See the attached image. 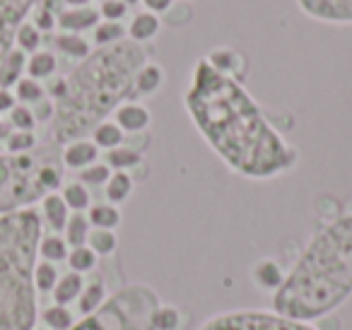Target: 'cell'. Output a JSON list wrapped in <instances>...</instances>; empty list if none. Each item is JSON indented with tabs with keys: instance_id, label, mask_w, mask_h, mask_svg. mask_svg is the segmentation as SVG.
I'll list each match as a JSON object with an SVG mask.
<instances>
[{
	"instance_id": "obj_43",
	"label": "cell",
	"mask_w": 352,
	"mask_h": 330,
	"mask_svg": "<svg viewBox=\"0 0 352 330\" xmlns=\"http://www.w3.org/2000/svg\"><path fill=\"white\" fill-rule=\"evenodd\" d=\"M30 109H32V113H34L36 123H51V118H54V111H56L54 102H51L49 97H44L41 102H36L34 107H30Z\"/></svg>"
},
{
	"instance_id": "obj_1",
	"label": "cell",
	"mask_w": 352,
	"mask_h": 330,
	"mask_svg": "<svg viewBox=\"0 0 352 330\" xmlns=\"http://www.w3.org/2000/svg\"><path fill=\"white\" fill-rule=\"evenodd\" d=\"M184 109L220 162L249 181H273L299 164V150L283 135L244 82L198 58L184 92Z\"/></svg>"
},
{
	"instance_id": "obj_45",
	"label": "cell",
	"mask_w": 352,
	"mask_h": 330,
	"mask_svg": "<svg viewBox=\"0 0 352 330\" xmlns=\"http://www.w3.org/2000/svg\"><path fill=\"white\" fill-rule=\"evenodd\" d=\"M142 6H145L147 12H155V15H164L166 10H169L171 6H174L176 0H140Z\"/></svg>"
},
{
	"instance_id": "obj_30",
	"label": "cell",
	"mask_w": 352,
	"mask_h": 330,
	"mask_svg": "<svg viewBox=\"0 0 352 330\" xmlns=\"http://www.w3.org/2000/svg\"><path fill=\"white\" fill-rule=\"evenodd\" d=\"M92 232V224H89L87 214L85 212H73L68 217V224L63 229V239L70 248H78V246H85L87 243V236Z\"/></svg>"
},
{
	"instance_id": "obj_6",
	"label": "cell",
	"mask_w": 352,
	"mask_h": 330,
	"mask_svg": "<svg viewBox=\"0 0 352 330\" xmlns=\"http://www.w3.org/2000/svg\"><path fill=\"white\" fill-rule=\"evenodd\" d=\"M162 299L145 282L123 285L107 296L94 314L75 320L70 330H155V314Z\"/></svg>"
},
{
	"instance_id": "obj_21",
	"label": "cell",
	"mask_w": 352,
	"mask_h": 330,
	"mask_svg": "<svg viewBox=\"0 0 352 330\" xmlns=\"http://www.w3.org/2000/svg\"><path fill=\"white\" fill-rule=\"evenodd\" d=\"M54 51H58L60 56L80 63V60H85L92 54V44L82 34H63V32H58L54 36Z\"/></svg>"
},
{
	"instance_id": "obj_39",
	"label": "cell",
	"mask_w": 352,
	"mask_h": 330,
	"mask_svg": "<svg viewBox=\"0 0 352 330\" xmlns=\"http://www.w3.org/2000/svg\"><path fill=\"white\" fill-rule=\"evenodd\" d=\"M6 123L10 131H36V126H39L34 113H32V109L25 107V104H17V107L8 113Z\"/></svg>"
},
{
	"instance_id": "obj_38",
	"label": "cell",
	"mask_w": 352,
	"mask_h": 330,
	"mask_svg": "<svg viewBox=\"0 0 352 330\" xmlns=\"http://www.w3.org/2000/svg\"><path fill=\"white\" fill-rule=\"evenodd\" d=\"M184 323L182 309L174 304H160L155 314V330H179Z\"/></svg>"
},
{
	"instance_id": "obj_29",
	"label": "cell",
	"mask_w": 352,
	"mask_h": 330,
	"mask_svg": "<svg viewBox=\"0 0 352 330\" xmlns=\"http://www.w3.org/2000/svg\"><path fill=\"white\" fill-rule=\"evenodd\" d=\"M70 246L65 243L63 234H44L39 241V261H49V263H63L68 261Z\"/></svg>"
},
{
	"instance_id": "obj_2",
	"label": "cell",
	"mask_w": 352,
	"mask_h": 330,
	"mask_svg": "<svg viewBox=\"0 0 352 330\" xmlns=\"http://www.w3.org/2000/svg\"><path fill=\"white\" fill-rule=\"evenodd\" d=\"M147 60L150 54L145 46L123 39L113 46L92 49L87 58L75 63L63 78V94L54 102L56 111L49 123L51 142L63 147L89 138L123 102H135L133 82Z\"/></svg>"
},
{
	"instance_id": "obj_12",
	"label": "cell",
	"mask_w": 352,
	"mask_h": 330,
	"mask_svg": "<svg viewBox=\"0 0 352 330\" xmlns=\"http://www.w3.org/2000/svg\"><path fill=\"white\" fill-rule=\"evenodd\" d=\"M99 155H102V150H99L89 138H80V140H73V142H68V145L60 147L63 169L78 171V174L82 169H87V166H92L94 162H99Z\"/></svg>"
},
{
	"instance_id": "obj_33",
	"label": "cell",
	"mask_w": 352,
	"mask_h": 330,
	"mask_svg": "<svg viewBox=\"0 0 352 330\" xmlns=\"http://www.w3.org/2000/svg\"><path fill=\"white\" fill-rule=\"evenodd\" d=\"M87 246L97 253V258H109L118 251V236L109 229H92L87 236Z\"/></svg>"
},
{
	"instance_id": "obj_18",
	"label": "cell",
	"mask_w": 352,
	"mask_h": 330,
	"mask_svg": "<svg viewBox=\"0 0 352 330\" xmlns=\"http://www.w3.org/2000/svg\"><path fill=\"white\" fill-rule=\"evenodd\" d=\"M27 75V54L20 49H10L0 58V87L12 89Z\"/></svg>"
},
{
	"instance_id": "obj_17",
	"label": "cell",
	"mask_w": 352,
	"mask_h": 330,
	"mask_svg": "<svg viewBox=\"0 0 352 330\" xmlns=\"http://www.w3.org/2000/svg\"><path fill=\"white\" fill-rule=\"evenodd\" d=\"M162 32V20L160 15H155V12H147V10H140L135 12V15L131 17V22H128L126 27V36L131 41H135V44L145 46L147 41L157 39V34Z\"/></svg>"
},
{
	"instance_id": "obj_23",
	"label": "cell",
	"mask_w": 352,
	"mask_h": 330,
	"mask_svg": "<svg viewBox=\"0 0 352 330\" xmlns=\"http://www.w3.org/2000/svg\"><path fill=\"white\" fill-rule=\"evenodd\" d=\"M56 70H58V58H56L54 51L39 49L36 54L27 56V78L46 82V80L54 78Z\"/></svg>"
},
{
	"instance_id": "obj_13",
	"label": "cell",
	"mask_w": 352,
	"mask_h": 330,
	"mask_svg": "<svg viewBox=\"0 0 352 330\" xmlns=\"http://www.w3.org/2000/svg\"><path fill=\"white\" fill-rule=\"evenodd\" d=\"M99 22H102V17H99L97 8H65L56 20V30L63 34H82L87 30H94Z\"/></svg>"
},
{
	"instance_id": "obj_22",
	"label": "cell",
	"mask_w": 352,
	"mask_h": 330,
	"mask_svg": "<svg viewBox=\"0 0 352 330\" xmlns=\"http://www.w3.org/2000/svg\"><path fill=\"white\" fill-rule=\"evenodd\" d=\"M82 287H85V277L78 275V272H73V270H68V272H63V275L58 277L54 292H51V299H54V304L70 306V304H75V301H78Z\"/></svg>"
},
{
	"instance_id": "obj_10",
	"label": "cell",
	"mask_w": 352,
	"mask_h": 330,
	"mask_svg": "<svg viewBox=\"0 0 352 330\" xmlns=\"http://www.w3.org/2000/svg\"><path fill=\"white\" fill-rule=\"evenodd\" d=\"M203 58H206L217 73L227 75V78H232V80H239V82H244L246 75H249V63H246L244 54L232 49V46H215V49L208 56H203Z\"/></svg>"
},
{
	"instance_id": "obj_8",
	"label": "cell",
	"mask_w": 352,
	"mask_h": 330,
	"mask_svg": "<svg viewBox=\"0 0 352 330\" xmlns=\"http://www.w3.org/2000/svg\"><path fill=\"white\" fill-rule=\"evenodd\" d=\"M41 0H0V58L15 49L17 30L30 20Z\"/></svg>"
},
{
	"instance_id": "obj_27",
	"label": "cell",
	"mask_w": 352,
	"mask_h": 330,
	"mask_svg": "<svg viewBox=\"0 0 352 330\" xmlns=\"http://www.w3.org/2000/svg\"><path fill=\"white\" fill-rule=\"evenodd\" d=\"M39 320H41V328L46 330H70L78 318L70 311V306L51 304L44 311H39Z\"/></svg>"
},
{
	"instance_id": "obj_28",
	"label": "cell",
	"mask_w": 352,
	"mask_h": 330,
	"mask_svg": "<svg viewBox=\"0 0 352 330\" xmlns=\"http://www.w3.org/2000/svg\"><path fill=\"white\" fill-rule=\"evenodd\" d=\"M89 140H92L99 150L109 152V150H116V147H121L123 142H126V133H123L121 128L109 118V121L99 123V126L94 128L92 135H89Z\"/></svg>"
},
{
	"instance_id": "obj_34",
	"label": "cell",
	"mask_w": 352,
	"mask_h": 330,
	"mask_svg": "<svg viewBox=\"0 0 352 330\" xmlns=\"http://www.w3.org/2000/svg\"><path fill=\"white\" fill-rule=\"evenodd\" d=\"M12 92H15V99L17 104H25V107H34L36 102H41V99L46 97V87L44 82H39V80H32V78H22L20 82L12 87Z\"/></svg>"
},
{
	"instance_id": "obj_48",
	"label": "cell",
	"mask_w": 352,
	"mask_h": 330,
	"mask_svg": "<svg viewBox=\"0 0 352 330\" xmlns=\"http://www.w3.org/2000/svg\"><path fill=\"white\" fill-rule=\"evenodd\" d=\"M123 3H126V6H128V8H135V6H138V3H140V0H123Z\"/></svg>"
},
{
	"instance_id": "obj_25",
	"label": "cell",
	"mask_w": 352,
	"mask_h": 330,
	"mask_svg": "<svg viewBox=\"0 0 352 330\" xmlns=\"http://www.w3.org/2000/svg\"><path fill=\"white\" fill-rule=\"evenodd\" d=\"M142 162H145V157H142L140 152L131 150L128 145H121V147H116V150L104 152V164H107L111 171H128V174H131V171L135 169V166H140Z\"/></svg>"
},
{
	"instance_id": "obj_26",
	"label": "cell",
	"mask_w": 352,
	"mask_h": 330,
	"mask_svg": "<svg viewBox=\"0 0 352 330\" xmlns=\"http://www.w3.org/2000/svg\"><path fill=\"white\" fill-rule=\"evenodd\" d=\"M60 198L65 200L70 212H87L89 205H92V193L85 184L80 181H68V184L60 186Z\"/></svg>"
},
{
	"instance_id": "obj_16",
	"label": "cell",
	"mask_w": 352,
	"mask_h": 330,
	"mask_svg": "<svg viewBox=\"0 0 352 330\" xmlns=\"http://www.w3.org/2000/svg\"><path fill=\"white\" fill-rule=\"evenodd\" d=\"M285 272L283 265L273 258H261L251 265V282L254 287H258L261 292H268V294H275L280 289V285L285 282Z\"/></svg>"
},
{
	"instance_id": "obj_32",
	"label": "cell",
	"mask_w": 352,
	"mask_h": 330,
	"mask_svg": "<svg viewBox=\"0 0 352 330\" xmlns=\"http://www.w3.org/2000/svg\"><path fill=\"white\" fill-rule=\"evenodd\" d=\"M68 267L73 272H78V275H89V272H94L97 270V263H99V258H97V253L92 251V248L85 243V246H78V248H70V253H68Z\"/></svg>"
},
{
	"instance_id": "obj_42",
	"label": "cell",
	"mask_w": 352,
	"mask_h": 330,
	"mask_svg": "<svg viewBox=\"0 0 352 330\" xmlns=\"http://www.w3.org/2000/svg\"><path fill=\"white\" fill-rule=\"evenodd\" d=\"M56 20H58V17H56L54 12L46 10V8L41 6V3L34 8V12L30 15V22L36 27V30L41 32V34H44V32H54L56 30Z\"/></svg>"
},
{
	"instance_id": "obj_11",
	"label": "cell",
	"mask_w": 352,
	"mask_h": 330,
	"mask_svg": "<svg viewBox=\"0 0 352 330\" xmlns=\"http://www.w3.org/2000/svg\"><path fill=\"white\" fill-rule=\"evenodd\" d=\"M111 121L116 123L126 135H135V133L150 131L152 113L142 102H123L121 107L111 113Z\"/></svg>"
},
{
	"instance_id": "obj_19",
	"label": "cell",
	"mask_w": 352,
	"mask_h": 330,
	"mask_svg": "<svg viewBox=\"0 0 352 330\" xmlns=\"http://www.w3.org/2000/svg\"><path fill=\"white\" fill-rule=\"evenodd\" d=\"M107 296H109L107 282H104L102 277L94 275L92 280H85L82 292H80L78 301H75V306H78V314H82V316L94 314V311H97L99 306L107 301Z\"/></svg>"
},
{
	"instance_id": "obj_9",
	"label": "cell",
	"mask_w": 352,
	"mask_h": 330,
	"mask_svg": "<svg viewBox=\"0 0 352 330\" xmlns=\"http://www.w3.org/2000/svg\"><path fill=\"white\" fill-rule=\"evenodd\" d=\"M294 3L314 22L336 27L352 25V0H294Z\"/></svg>"
},
{
	"instance_id": "obj_5",
	"label": "cell",
	"mask_w": 352,
	"mask_h": 330,
	"mask_svg": "<svg viewBox=\"0 0 352 330\" xmlns=\"http://www.w3.org/2000/svg\"><path fill=\"white\" fill-rule=\"evenodd\" d=\"M60 147L49 142L27 155L0 152V214L34 208L63 186Z\"/></svg>"
},
{
	"instance_id": "obj_40",
	"label": "cell",
	"mask_w": 352,
	"mask_h": 330,
	"mask_svg": "<svg viewBox=\"0 0 352 330\" xmlns=\"http://www.w3.org/2000/svg\"><path fill=\"white\" fill-rule=\"evenodd\" d=\"M113 171L109 169L107 164H104V162H94L92 166H87V169H82L78 174V181L80 184H85L89 188V186H102L104 188V184H107L109 181V176H111Z\"/></svg>"
},
{
	"instance_id": "obj_50",
	"label": "cell",
	"mask_w": 352,
	"mask_h": 330,
	"mask_svg": "<svg viewBox=\"0 0 352 330\" xmlns=\"http://www.w3.org/2000/svg\"><path fill=\"white\" fill-rule=\"evenodd\" d=\"M94 3H104V0H94Z\"/></svg>"
},
{
	"instance_id": "obj_4",
	"label": "cell",
	"mask_w": 352,
	"mask_h": 330,
	"mask_svg": "<svg viewBox=\"0 0 352 330\" xmlns=\"http://www.w3.org/2000/svg\"><path fill=\"white\" fill-rule=\"evenodd\" d=\"M41 236L36 208L0 214V330H34L39 323L34 270Z\"/></svg>"
},
{
	"instance_id": "obj_7",
	"label": "cell",
	"mask_w": 352,
	"mask_h": 330,
	"mask_svg": "<svg viewBox=\"0 0 352 330\" xmlns=\"http://www.w3.org/2000/svg\"><path fill=\"white\" fill-rule=\"evenodd\" d=\"M198 330H321L316 323L289 318L273 309H232L215 314Z\"/></svg>"
},
{
	"instance_id": "obj_41",
	"label": "cell",
	"mask_w": 352,
	"mask_h": 330,
	"mask_svg": "<svg viewBox=\"0 0 352 330\" xmlns=\"http://www.w3.org/2000/svg\"><path fill=\"white\" fill-rule=\"evenodd\" d=\"M97 10L104 22H123L128 17V12H131V8L123 0H104V3H99Z\"/></svg>"
},
{
	"instance_id": "obj_44",
	"label": "cell",
	"mask_w": 352,
	"mask_h": 330,
	"mask_svg": "<svg viewBox=\"0 0 352 330\" xmlns=\"http://www.w3.org/2000/svg\"><path fill=\"white\" fill-rule=\"evenodd\" d=\"M15 107H17L15 92H12V89H3V87H0V118L8 116V113H10Z\"/></svg>"
},
{
	"instance_id": "obj_51",
	"label": "cell",
	"mask_w": 352,
	"mask_h": 330,
	"mask_svg": "<svg viewBox=\"0 0 352 330\" xmlns=\"http://www.w3.org/2000/svg\"><path fill=\"white\" fill-rule=\"evenodd\" d=\"M182 3H188V0H182Z\"/></svg>"
},
{
	"instance_id": "obj_47",
	"label": "cell",
	"mask_w": 352,
	"mask_h": 330,
	"mask_svg": "<svg viewBox=\"0 0 352 330\" xmlns=\"http://www.w3.org/2000/svg\"><path fill=\"white\" fill-rule=\"evenodd\" d=\"M8 131H10V128H8V123H6V118H0V142L6 140V135H8Z\"/></svg>"
},
{
	"instance_id": "obj_37",
	"label": "cell",
	"mask_w": 352,
	"mask_h": 330,
	"mask_svg": "<svg viewBox=\"0 0 352 330\" xmlns=\"http://www.w3.org/2000/svg\"><path fill=\"white\" fill-rule=\"evenodd\" d=\"M60 272H58V265L56 263H49V261H39L36 263V270H34V285H36V292L39 294H51L58 282Z\"/></svg>"
},
{
	"instance_id": "obj_49",
	"label": "cell",
	"mask_w": 352,
	"mask_h": 330,
	"mask_svg": "<svg viewBox=\"0 0 352 330\" xmlns=\"http://www.w3.org/2000/svg\"><path fill=\"white\" fill-rule=\"evenodd\" d=\"M34 330H46V328H39V325H36V328Z\"/></svg>"
},
{
	"instance_id": "obj_24",
	"label": "cell",
	"mask_w": 352,
	"mask_h": 330,
	"mask_svg": "<svg viewBox=\"0 0 352 330\" xmlns=\"http://www.w3.org/2000/svg\"><path fill=\"white\" fill-rule=\"evenodd\" d=\"M135 190V181L128 171H113L109 181L104 184V198L111 205H123Z\"/></svg>"
},
{
	"instance_id": "obj_36",
	"label": "cell",
	"mask_w": 352,
	"mask_h": 330,
	"mask_svg": "<svg viewBox=\"0 0 352 330\" xmlns=\"http://www.w3.org/2000/svg\"><path fill=\"white\" fill-rule=\"evenodd\" d=\"M41 44H44V34H41L39 30H36L34 25H32L30 20L25 22V25L17 30V36H15V49H20L22 54L32 56L36 54V51L41 49Z\"/></svg>"
},
{
	"instance_id": "obj_20",
	"label": "cell",
	"mask_w": 352,
	"mask_h": 330,
	"mask_svg": "<svg viewBox=\"0 0 352 330\" xmlns=\"http://www.w3.org/2000/svg\"><path fill=\"white\" fill-rule=\"evenodd\" d=\"M85 214H87L92 229H109V232H116L123 222L121 208H118V205L107 203V200H104V203H92Z\"/></svg>"
},
{
	"instance_id": "obj_31",
	"label": "cell",
	"mask_w": 352,
	"mask_h": 330,
	"mask_svg": "<svg viewBox=\"0 0 352 330\" xmlns=\"http://www.w3.org/2000/svg\"><path fill=\"white\" fill-rule=\"evenodd\" d=\"M3 145L10 155H27L39 147V138H36V131H8Z\"/></svg>"
},
{
	"instance_id": "obj_15",
	"label": "cell",
	"mask_w": 352,
	"mask_h": 330,
	"mask_svg": "<svg viewBox=\"0 0 352 330\" xmlns=\"http://www.w3.org/2000/svg\"><path fill=\"white\" fill-rule=\"evenodd\" d=\"M164 82H166L164 68H162L160 63H155V60H147V63L142 65L135 75V82H133V97H135V102L147 99V97H155V94L164 87Z\"/></svg>"
},
{
	"instance_id": "obj_46",
	"label": "cell",
	"mask_w": 352,
	"mask_h": 330,
	"mask_svg": "<svg viewBox=\"0 0 352 330\" xmlns=\"http://www.w3.org/2000/svg\"><path fill=\"white\" fill-rule=\"evenodd\" d=\"M65 8H87L92 0H60Z\"/></svg>"
},
{
	"instance_id": "obj_3",
	"label": "cell",
	"mask_w": 352,
	"mask_h": 330,
	"mask_svg": "<svg viewBox=\"0 0 352 330\" xmlns=\"http://www.w3.org/2000/svg\"><path fill=\"white\" fill-rule=\"evenodd\" d=\"M352 296V212L336 214L309 236L270 309L304 323L333 316Z\"/></svg>"
},
{
	"instance_id": "obj_35",
	"label": "cell",
	"mask_w": 352,
	"mask_h": 330,
	"mask_svg": "<svg viewBox=\"0 0 352 330\" xmlns=\"http://www.w3.org/2000/svg\"><path fill=\"white\" fill-rule=\"evenodd\" d=\"M92 32H94V46H97V49H104V46H113V44H118V41L128 39L123 22H104L102 20Z\"/></svg>"
},
{
	"instance_id": "obj_14",
	"label": "cell",
	"mask_w": 352,
	"mask_h": 330,
	"mask_svg": "<svg viewBox=\"0 0 352 330\" xmlns=\"http://www.w3.org/2000/svg\"><path fill=\"white\" fill-rule=\"evenodd\" d=\"M36 210H39L41 222H44V227H49L51 234H63L65 224H68V217L73 214L68 210V205H65V200L60 198L58 190H56V193L44 195Z\"/></svg>"
}]
</instances>
